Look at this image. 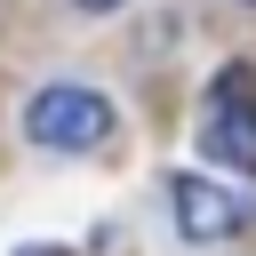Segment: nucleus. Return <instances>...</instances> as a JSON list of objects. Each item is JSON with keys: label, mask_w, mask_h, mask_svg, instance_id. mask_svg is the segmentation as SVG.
I'll return each instance as SVG.
<instances>
[{"label": "nucleus", "mask_w": 256, "mask_h": 256, "mask_svg": "<svg viewBox=\"0 0 256 256\" xmlns=\"http://www.w3.org/2000/svg\"><path fill=\"white\" fill-rule=\"evenodd\" d=\"M200 152L224 160L232 176H256V72L248 64H224L208 80V104H200Z\"/></svg>", "instance_id": "obj_1"}, {"label": "nucleus", "mask_w": 256, "mask_h": 256, "mask_svg": "<svg viewBox=\"0 0 256 256\" xmlns=\"http://www.w3.org/2000/svg\"><path fill=\"white\" fill-rule=\"evenodd\" d=\"M24 136L48 144V152H96L112 136V104L96 88H40L24 104Z\"/></svg>", "instance_id": "obj_2"}, {"label": "nucleus", "mask_w": 256, "mask_h": 256, "mask_svg": "<svg viewBox=\"0 0 256 256\" xmlns=\"http://www.w3.org/2000/svg\"><path fill=\"white\" fill-rule=\"evenodd\" d=\"M168 200H176L184 240H224V232H240V200H232V192H216L208 176H176V184H168Z\"/></svg>", "instance_id": "obj_3"}, {"label": "nucleus", "mask_w": 256, "mask_h": 256, "mask_svg": "<svg viewBox=\"0 0 256 256\" xmlns=\"http://www.w3.org/2000/svg\"><path fill=\"white\" fill-rule=\"evenodd\" d=\"M24 256H64V248H24Z\"/></svg>", "instance_id": "obj_4"}, {"label": "nucleus", "mask_w": 256, "mask_h": 256, "mask_svg": "<svg viewBox=\"0 0 256 256\" xmlns=\"http://www.w3.org/2000/svg\"><path fill=\"white\" fill-rule=\"evenodd\" d=\"M80 8H120V0H80Z\"/></svg>", "instance_id": "obj_5"}]
</instances>
